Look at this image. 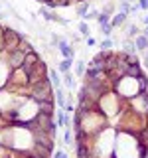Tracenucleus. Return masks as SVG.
I'll return each instance as SVG.
<instances>
[{
	"mask_svg": "<svg viewBox=\"0 0 148 158\" xmlns=\"http://www.w3.org/2000/svg\"><path fill=\"white\" fill-rule=\"evenodd\" d=\"M146 56H148V49H146Z\"/></svg>",
	"mask_w": 148,
	"mask_h": 158,
	"instance_id": "obj_37",
	"label": "nucleus"
},
{
	"mask_svg": "<svg viewBox=\"0 0 148 158\" xmlns=\"http://www.w3.org/2000/svg\"><path fill=\"white\" fill-rule=\"evenodd\" d=\"M87 46H95V40H93V38H87Z\"/></svg>",
	"mask_w": 148,
	"mask_h": 158,
	"instance_id": "obj_31",
	"label": "nucleus"
},
{
	"mask_svg": "<svg viewBox=\"0 0 148 158\" xmlns=\"http://www.w3.org/2000/svg\"><path fill=\"white\" fill-rule=\"evenodd\" d=\"M97 22H99V26H105V24H111V20H109V14L101 12V14L97 16Z\"/></svg>",
	"mask_w": 148,
	"mask_h": 158,
	"instance_id": "obj_18",
	"label": "nucleus"
},
{
	"mask_svg": "<svg viewBox=\"0 0 148 158\" xmlns=\"http://www.w3.org/2000/svg\"><path fill=\"white\" fill-rule=\"evenodd\" d=\"M126 16H128V14H122V12H118L117 16H113V18H111V26H113V28H118L121 24H125Z\"/></svg>",
	"mask_w": 148,
	"mask_h": 158,
	"instance_id": "obj_12",
	"label": "nucleus"
},
{
	"mask_svg": "<svg viewBox=\"0 0 148 158\" xmlns=\"http://www.w3.org/2000/svg\"><path fill=\"white\" fill-rule=\"evenodd\" d=\"M134 46H136L138 52H146V49H148V38L146 36H136Z\"/></svg>",
	"mask_w": 148,
	"mask_h": 158,
	"instance_id": "obj_10",
	"label": "nucleus"
},
{
	"mask_svg": "<svg viewBox=\"0 0 148 158\" xmlns=\"http://www.w3.org/2000/svg\"><path fill=\"white\" fill-rule=\"evenodd\" d=\"M0 18H4V16H2V12H0Z\"/></svg>",
	"mask_w": 148,
	"mask_h": 158,
	"instance_id": "obj_36",
	"label": "nucleus"
},
{
	"mask_svg": "<svg viewBox=\"0 0 148 158\" xmlns=\"http://www.w3.org/2000/svg\"><path fill=\"white\" fill-rule=\"evenodd\" d=\"M56 101H57V105H59V107H63V109H65V105H67V99H65V93H63V89H61V87L56 89Z\"/></svg>",
	"mask_w": 148,
	"mask_h": 158,
	"instance_id": "obj_13",
	"label": "nucleus"
},
{
	"mask_svg": "<svg viewBox=\"0 0 148 158\" xmlns=\"http://www.w3.org/2000/svg\"><path fill=\"white\" fill-rule=\"evenodd\" d=\"M18 49H22L24 53H30V52H34V49H32V46H30V44L26 42V40H22V44H20V48H18Z\"/></svg>",
	"mask_w": 148,
	"mask_h": 158,
	"instance_id": "obj_22",
	"label": "nucleus"
},
{
	"mask_svg": "<svg viewBox=\"0 0 148 158\" xmlns=\"http://www.w3.org/2000/svg\"><path fill=\"white\" fill-rule=\"evenodd\" d=\"M87 12H89V2H79L77 4V16L79 18H85Z\"/></svg>",
	"mask_w": 148,
	"mask_h": 158,
	"instance_id": "obj_16",
	"label": "nucleus"
},
{
	"mask_svg": "<svg viewBox=\"0 0 148 158\" xmlns=\"http://www.w3.org/2000/svg\"><path fill=\"white\" fill-rule=\"evenodd\" d=\"M34 121H36V128H39V131H46L49 132V135L56 136V121H53V115H46V113H38L36 117H34Z\"/></svg>",
	"mask_w": 148,
	"mask_h": 158,
	"instance_id": "obj_1",
	"label": "nucleus"
},
{
	"mask_svg": "<svg viewBox=\"0 0 148 158\" xmlns=\"http://www.w3.org/2000/svg\"><path fill=\"white\" fill-rule=\"evenodd\" d=\"M126 34H128V36H132V38H136L138 36V26H136V24H130V26L126 28Z\"/></svg>",
	"mask_w": 148,
	"mask_h": 158,
	"instance_id": "obj_21",
	"label": "nucleus"
},
{
	"mask_svg": "<svg viewBox=\"0 0 148 158\" xmlns=\"http://www.w3.org/2000/svg\"><path fill=\"white\" fill-rule=\"evenodd\" d=\"M56 158H69V156H67L63 150H57V152H56Z\"/></svg>",
	"mask_w": 148,
	"mask_h": 158,
	"instance_id": "obj_29",
	"label": "nucleus"
},
{
	"mask_svg": "<svg viewBox=\"0 0 148 158\" xmlns=\"http://www.w3.org/2000/svg\"><path fill=\"white\" fill-rule=\"evenodd\" d=\"M144 65L148 67V56H144Z\"/></svg>",
	"mask_w": 148,
	"mask_h": 158,
	"instance_id": "obj_34",
	"label": "nucleus"
},
{
	"mask_svg": "<svg viewBox=\"0 0 148 158\" xmlns=\"http://www.w3.org/2000/svg\"><path fill=\"white\" fill-rule=\"evenodd\" d=\"M140 75H144V73H142V67H140V63H130V65H126V77L138 79Z\"/></svg>",
	"mask_w": 148,
	"mask_h": 158,
	"instance_id": "obj_8",
	"label": "nucleus"
},
{
	"mask_svg": "<svg viewBox=\"0 0 148 158\" xmlns=\"http://www.w3.org/2000/svg\"><path fill=\"white\" fill-rule=\"evenodd\" d=\"M24 36H20V34L16 32V30L12 28H4V44H6V52H16V49L20 48V44H22Z\"/></svg>",
	"mask_w": 148,
	"mask_h": 158,
	"instance_id": "obj_2",
	"label": "nucleus"
},
{
	"mask_svg": "<svg viewBox=\"0 0 148 158\" xmlns=\"http://www.w3.org/2000/svg\"><path fill=\"white\" fill-rule=\"evenodd\" d=\"M63 83H65V85L69 87V89H71L73 85H75V81H73V75H71V73H63Z\"/></svg>",
	"mask_w": 148,
	"mask_h": 158,
	"instance_id": "obj_19",
	"label": "nucleus"
},
{
	"mask_svg": "<svg viewBox=\"0 0 148 158\" xmlns=\"http://www.w3.org/2000/svg\"><path fill=\"white\" fill-rule=\"evenodd\" d=\"M79 34H81V36H85V38H89V26H87L85 22L79 24Z\"/></svg>",
	"mask_w": 148,
	"mask_h": 158,
	"instance_id": "obj_23",
	"label": "nucleus"
},
{
	"mask_svg": "<svg viewBox=\"0 0 148 158\" xmlns=\"http://www.w3.org/2000/svg\"><path fill=\"white\" fill-rule=\"evenodd\" d=\"M101 32H103V36H111V32H113V26L111 24H105V26H101Z\"/></svg>",
	"mask_w": 148,
	"mask_h": 158,
	"instance_id": "obj_24",
	"label": "nucleus"
},
{
	"mask_svg": "<svg viewBox=\"0 0 148 158\" xmlns=\"http://www.w3.org/2000/svg\"><path fill=\"white\" fill-rule=\"evenodd\" d=\"M34 142H39V144H43V146H47L49 150H53V135H49V132L46 131H39V128H34Z\"/></svg>",
	"mask_w": 148,
	"mask_h": 158,
	"instance_id": "obj_4",
	"label": "nucleus"
},
{
	"mask_svg": "<svg viewBox=\"0 0 148 158\" xmlns=\"http://www.w3.org/2000/svg\"><path fill=\"white\" fill-rule=\"evenodd\" d=\"M73 63H75V61H73V57H65L61 63H59V71H61V73H67L69 67H71Z\"/></svg>",
	"mask_w": 148,
	"mask_h": 158,
	"instance_id": "obj_15",
	"label": "nucleus"
},
{
	"mask_svg": "<svg viewBox=\"0 0 148 158\" xmlns=\"http://www.w3.org/2000/svg\"><path fill=\"white\" fill-rule=\"evenodd\" d=\"M138 6L140 10H148V0H138Z\"/></svg>",
	"mask_w": 148,
	"mask_h": 158,
	"instance_id": "obj_28",
	"label": "nucleus"
},
{
	"mask_svg": "<svg viewBox=\"0 0 148 158\" xmlns=\"http://www.w3.org/2000/svg\"><path fill=\"white\" fill-rule=\"evenodd\" d=\"M32 152H34V154H39V156H43V158H49V156H51V150H49L47 146L39 144V142H34V148H32Z\"/></svg>",
	"mask_w": 148,
	"mask_h": 158,
	"instance_id": "obj_9",
	"label": "nucleus"
},
{
	"mask_svg": "<svg viewBox=\"0 0 148 158\" xmlns=\"http://www.w3.org/2000/svg\"><path fill=\"white\" fill-rule=\"evenodd\" d=\"M39 2H47V0H39Z\"/></svg>",
	"mask_w": 148,
	"mask_h": 158,
	"instance_id": "obj_35",
	"label": "nucleus"
},
{
	"mask_svg": "<svg viewBox=\"0 0 148 158\" xmlns=\"http://www.w3.org/2000/svg\"><path fill=\"white\" fill-rule=\"evenodd\" d=\"M97 16H99L97 10H91V12H87V14H85V20H93V18H97Z\"/></svg>",
	"mask_w": 148,
	"mask_h": 158,
	"instance_id": "obj_27",
	"label": "nucleus"
},
{
	"mask_svg": "<svg viewBox=\"0 0 148 158\" xmlns=\"http://www.w3.org/2000/svg\"><path fill=\"white\" fill-rule=\"evenodd\" d=\"M43 77H47V67H46V63H43V61H38L36 65L32 67V73L28 75V85L30 87L36 85V83L42 81Z\"/></svg>",
	"mask_w": 148,
	"mask_h": 158,
	"instance_id": "obj_3",
	"label": "nucleus"
},
{
	"mask_svg": "<svg viewBox=\"0 0 148 158\" xmlns=\"http://www.w3.org/2000/svg\"><path fill=\"white\" fill-rule=\"evenodd\" d=\"M142 22H144V24H146V26H148V12L144 14V16H142Z\"/></svg>",
	"mask_w": 148,
	"mask_h": 158,
	"instance_id": "obj_32",
	"label": "nucleus"
},
{
	"mask_svg": "<svg viewBox=\"0 0 148 158\" xmlns=\"http://www.w3.org/2000/svg\"><path fill=\"white\" fill-rule=\"evenodd\" d=\"M75 71H77V75H79V77H83V75H85V71H87L85 61H77V63H75Z\"/></svg>",
	"mask_w": 148,
	"mask_h": 158,
	"instance_id": "obj_17",
	"label": "nucleus"
},
{
	"mask_svg": "<svg viewBox=\"0 0 148 158\" xmlns=\"http://www.w3.org/2000/svg\"><path fill=\"white\" fill-rule=\"evenodd\" d=\"M49 81H51L53 89H59V87H61V79H59V73L56 71V69H51V71H49Z\"/></svg>",
	"mask_w": 148,
	"mask_h": 158,
	"instance_id": "obj_14",
	"label": "nucleus"
},
{
	"mask_svg": "<svg viewBox=\"0 0 148 158\" xmlns=\"http://www.w3.org/2000/svg\"><path fill=\"white\" fill-rule=\"evenodd\" d=\"M36 107H38V113H46V115H53V111H56V103L53 101L36 103Z\"/></svg>",
	"mask_w": 148,
	"mask_h": 158,
	"instance_id": "obj_6",
	"label": "nucleus"
},
{
	"mask_svg": "<svg viewBox=\"0 0 148 158\" xmlns=\"http://www.w3.org/2000/svg\"><path fill=\"white\" fill-rule=\"evenodd\" d=\"M142 36H146V38H148V26L144 28V32H142Z\"/></svg>",
	"mask_w": 148,
	"mask_h": 158,
	"instance_id": "obj_33",
	"label": "nucleus"
},
{
	"mask_svg": "<svg viewBox=\"0 0 148 158\" xmlns=\"http://www.w3.org/2000/svg\"><path fill=\"white\" fill-rule=\"evenodd\" d=\"M63 140H65V144H73V136H71V132H69V128L65 131V135H63Z\"/></svg>",
	"mask_w": 148,
	"mask_h": 158,
	"instance_id": "obj_25",
	"label": "nucleus"
},
{
	"mask_svg": "<svg viewBox=\"0 0 148 158\" xmlns=\"http://www.w3.org/2000/svg\"><path fill=\"white\" fill-rule=\"evenodd\" d=\"M24 57H26V53L22 52V49H16V52H10L8 53V67L10 69H20L24 63Z\"/></svg>",
	"mask_w": 148,
	"mask_h": 158,
	"instance_id": "obj_5",
	"label": "nucleus"
},
{
	"mask_svg": "<svg viewBox=\"0 0 148 158\" xmlns=\"http://www.w3.org/2000/svg\"><path fill=\"white\" fill-rule=\"evenodd\" d=\"M59 52L63 53V57H73V48L69 46L65 40H61V42H59Z\"/></svg>",
	"mask_w": 148,
	"mask_h": 158,
	"instance_id": "obj_11",
	"label": "nucleus"
},
{
	"mask_svg": "<svg viewBox=\"0 0 148 158\" xmlns=\"http://www.w3.org/2000/svg\"><path fill=\"white\" fill-rule=\"evenodd\" d=\"M130 10H132V6L128 4V0H121V12L122 14H130Z\"/></svg>",
	"mask_w": 148,
	"mask_h": 158,
	"instance_id": "obj_20",
	"label": "nucleus"
},
{
	"mask_svg": "<svg viewBox=\"0 0 148 158\" xmlns=\"http://www.w3.org/2000/svg\"><path fill=\"white\" fill-rule=\"evenodd\" d=\"M26 156H28V158H43V156H39V154H34V152H28Z\"/></svg>",
	"mask_w": 148,
	"mask_h": 158,
	"instance_id": "obj_30",
	"label": "nucleus"
},
{
	"mask_svg": "<svg viewBox=\"0 0 148 158\" xmlns=\"http://www.w3.org/2000/svg\"><path fill=\"white\" fill-rule=\"evenodd\" d=\"M39 14H42V16L46 18V20H49V22L53 20V22H57V24H67V20H65V18H59V16H56V14H53V12H51V10H49L47 6L39 10Z\"/></svg>",
	"mask_w": 148,
	"mask_h": 158,
	"instance_id": "obj_7",
	"label": "nucleus"
},
{
	"mask_svg": "<svg viewBox=\"0 0 148 158\" xmlns=\"http://www.w3.org/2000/svg\"><path fill=\"white\" fill-rule=\"evenodd\" d=\"M113 48V42H111V40H103V42H101V49H111Z\"/></svg>",
	"mask_w": 148,
	"mask_h": 158,
	"instance_id": "obj_26",
	"label": "nucleus"
}]
</instances>
